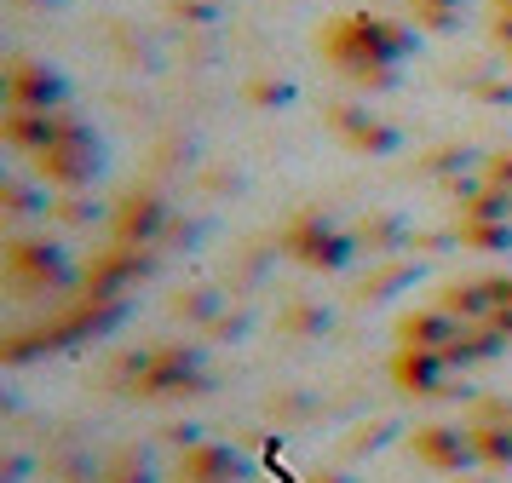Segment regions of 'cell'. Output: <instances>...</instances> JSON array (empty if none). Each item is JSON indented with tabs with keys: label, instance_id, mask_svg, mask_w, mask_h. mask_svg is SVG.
Returning a JSON list of instances; mask_svg holds the SVG:
<instances>
[{
	"label": "cell",
	"instance_id": "4",
	"mask_svg": "<svg viewBox=\"0 0 512 483\" xmlns=\"http://www.w3.org/2000/svg\"><path fill=\"white\" fill-rule=\"evenodd\" d=\"M415 449H420V460L449 466V472L478 460V449H472V432H466V426H426V432L415 437Z\"/></svg>",
	"mask_w": 512,
	"mask_h": 483
},
{
	"label": "cell",
	"instance_id": "2",
	"mask_svg": "<svg viewBox=\"0 0 512 483\" xmlns=\"http://www.w3.org/2000/svg\"><path fill=\"white\" fill-rule=\"evenodd\" d=\"M127 374H133V391H139V397H179L185 386L202 380V368H196L190 351H150V357L133 363Z\"/></svg>",
	"mask_w": 512,
	"mask_h": 483
},
{
	"label": "cell",
	"instance_id": "5",
	"mask_svg": "<svg viewBox=\"0 0 512 483\" xmlns=\"http://www.w3.org/2000/svg\"><path fill=\"white\" fill-rule=\"evenodd\" d=\"M236 478H242V466L219 443H196L185 455V466H179V483H236Z\"/></svg>",
	"mask_w": 512,
	"mask_h": 483
},
{
	"label": "cell",
	"instance_id": "3",
	"mask_svg": "<svg viewBox=\"0 0 512 483\" xmlns=\"http://www.w3.org/2000/svg\"><path fill=\"white\" fill-rule=\"evenodd\" d=\"M478 466H512V403H484V409L466 420Z\"/></svg>",
	"mask_w": 512,
	"mask_h": 483
},
{
	"label": "cell",
	"instance_id": "1",
	"mask_svg": "<svg viewBox=\"0 0 512 483\" xmlns=\"http://www.w3.org/2000/svg\"><path fill=\"white\" fill-rule=\"evenodd\" d=\"M403 46H409V35L392 29L386 18H340L323 35V52L346 75H386L403 58Z\"/></svg>",
	"mask_w": 512,
	"mask_h": 483
}]
</instances>
